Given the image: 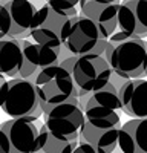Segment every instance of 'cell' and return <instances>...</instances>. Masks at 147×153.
Segmentation results:
<instances>
[{
    "label": "cell",
    "mask_w": 147,
    "mask_h": 153,
    "mask_svg": "<svg viewBox=\"0 0 147 153\" xmlns=\"http://www.w3.org/2000/svg\"><path fill=\"white\" fill-rule=\"evenodd\" d=\"M103 57L112 72L124 80L147 76V42L144 38H129L120 43L107 42Z\"/></svg>",
    "instance_id": "cell-1"
},
{
    "label": "cell",
    "mask_w": 147,
    "mask_h": 153,
    "mask_svg": "<svg viewBox=\"0 0 147 153\" xmlns=\"http://www.w3.org/2000/svg\"><path fill=\"white\" fill-rule=\"evenodd\" d=\"M0 109L11 118L37 121L43 113L35 84L24 78L6 80L0 87Z\"/></svg>",
    "instance_id": "cell-2"
},
{
    "label": "cell",
    "mask_w": 147,
    "mask_h": 153,
    "mask_svg": "<svg viewBox=\"0 0 147 153\" xmlns=\"http://www.w3.org/2000/svg\"><path fill=\"white\" fill-rule=\"evenodd\" d=\"M34 84L40 98L43 113H48L54 106L66 103L72 97L78 98V87L74 81V76L60 65L39 71Z\"/></svg>",
    "instance_id": "cell-3"
},
{
    "label": "cell",
    "mask_w": 147,
    "mask_h": 153,
    "mask_svg": "<svg viewBox=\"0 0 147 153\" xmlns=\"http://www.w3.org/2000/svg\"><path fill=\"white\" fill-rule=\"evenodd\" d=\"M60 38L63 48H66L74 57H81L88 54L103 57L109 42L103 38L97 25L84 16L69 19L61 29Z\"/></svg>",
    "instance_id": "cell-4"
},
{
    "label": "cell",
    "mask_w": 147,
    "mask_h": 153,
    "mask_svg": "<svg viewBox=\"0 0 147 153\" xmlns=\"http://www.w3.org/2000/svg\"><path fill=\"white\" fill-rule=\"evenodd\" d=\"M86 123L84 112L78 98H69L66 103L54 106L45 113V124L54 138L63 143H72L80 138L81 127Z\"/></svg>",
    "instance_id": "cell-5"
},
{
    "label": "cell",
    "mask_w": 147,
    "mask_h": 153,
    "mask_svg": "<svg viewBox=\"0 0 147 153\" xmlns=\"http://www.w3.org/2000/svg\"><path fill=\"white\" fill-rule=\"evenodd\" d=\"M121 109L118 89L109 83L103 89L91 94L86 103L84 117L95 129H114L121 127L120 115L117 110Z\"/></svg>",
    "instance_id": "cell-6"
},
{
    "label": "cell",
    "mask_w": 147,
    "mask_h": 153,
    "mask_svg": "<svg viewBox=\"0 0 147 153\" xmlns=\"http://www.w3.org/2000/svg\"><path fill=\"white\" fill-rule=\"evenodd\" d=\"M112 74V68L104 57L88 54L77 57L72 76L80 91L86 94H94L110 83Z\"/></svg>",
    "instance_id": "cell-7"
},
{
    "label": "cell",
    "mask_w": 147,
    "mask_h": 153,
    "mask_svg": "<svg viewBox=\"0 0 147 153\" xmlns=\"http://www.w3.org/2000/svg\"><path fill=\"white\" fill-rule=\"evenodd\" d=\"M11 144V153L40 152V129L29 118H11L0 124Z\"/></svg>",
    "instance_id": "cell-8"
},
{
    "label": "cell",
    "mask_w": 147,
    "mask_h": 153,
    "mask_svg": "<svg viewBox=\"0 0 147 153\" xmlns=\"http://www.w3.org/2000/svg\"><path fill=\"white\" fill-rule=\"evenodd\" d=\"M135 38L147 37V0H122L118 11V29Z\"/></svg>",
    "instance_id": "cell-9"
},
{
    "label": "cell",
    "mask_w": 147,
    "mask_h": 153,
    "mask_svg": "<svg viewBox=\"0 0 147 153\" xmlns=\"http://www.w3.org/2000/svg\"><path fill=\"white\" fill-rule=\"evenodd\" d=\"M121 110L132 120H147V80H129L120 91Z\"/></svg>",
    "instance_id": "cell-10"
},
{
    "label": "cell",
    "mask_w": 147,
    "mask_h": 153,
    "mask_svg": "<svg viewBox=\"0 0 147 153\" xmlns=\"http://www.w3.org/2000/svg\"><path fill=\"white\" fill-rule=\"evenodd\" d=\"M118 11H120V3L103 5L88 0L86 5L83 6L80 16L91 19L97 25V28L100 29L103 38L109 40L118 29Z\"/></svg>",
    "instance_id": "cell-11"
},
{
    "label": "cell",
    "mask_w": 147,
    "mask_h": 153,
    "mask_svg": "<svg viewBox=\"0 0 147 153\" xmlns=\"http://www.w3.org/2000/svg\"><path fill=\"white\" fill-rule=\"evenodd\" d=\"M118 146L122 153H147V120H129L121 126Z\"/></svg>",
    "instance_id": "cell-12"
},
{
    "label": "cell",
    "mask_w": 147,
    "mask_h": 153,
    "mask_svg": "<svg viewBox=\"0 0 147 153\" xmlns=\"http://www.w3.org/2000/svg\"><path fill=\"white\" fill-rule=\"evenodd\" d=\"M121 127L114 129H95L86 121L80 132V141H84L97 149L98 153H122L118 146V136H120Z\"/></svg>",
    "instance_id": "cell-13"
},
{
    "label": "cell",
    "mask_w": 147,
    "mask_h": 153,
    "mask_svg": "<svg viewBox=\"0 0 147 153\" xmlns=\"http://www.w3.org/2000/svg\"><path fill=\"white\" fill-rule=\"evenodd\" d=\"M23 63V49L19 40L12 38L0 40V76H5L8 80L19 78Z\"/></svg>",
    "instance_id": "cell-14"
},
{
    "label": "cell",
    "mask_w": 147,
    "mask_h": 153,
    "mask_svg": "<svg viewBox=\"0 0 147 153\" xmlns=\"http://www.w3.org/2000/svg\"><path fill=\"white\" fill-rule=\"evenodd\" d=\"M20 46L23 49V57L26 61L32 63L35 68H39L40 71L49 66L58 65L60 61V54H61V48H49L43 46L39 43L29 42L28 38L24 40H19Z\"/></svg>",
    "instance_id": "cell-15"
},
{
    "label": "cell",
    "mask_w": 147,
    "mask_h": 153,
    "mask_svg": "<svg viewBox=\"0 0 147 153\" xmlns=\"http://www.w3.org/2000/svg\"><path fill=\"white\" fill-rule=\"evenodd\" d=\"M0 5L8 9L14 26H19L24 31H31L34 28L39 8L32 0H0Z\"/></svg>",
    "instance_id": "cell-16"
},
{
    "label": "cell",
    "mask_w": 147,
    "mask_h": 153,
    "mask_svg": "<svg viewBox=\"0 0 147 153\" xmlns=\"http://www.w3.org/2000/svg\"><path fill=\"white\" fill-rule=\"evenodd\" d=\"M68 20H69L68 17L57 14V12L46 3L42 8H39V14H37V20H35L34 28H46L49 31H54L58 35H61V29H63V26L66 25Z\"/></svg>",
    "instance_id": "cell-17"
},
{
    "label": "cell",
    "mask_w": 147,
    "mask_h": 153,
    "mask_svg": "<svg viewBox=\"0 0 147 153\" xmlns=\"http://www.w3.org/2000/svg\"><path fill=\"white\" fill-rule=\"evenodd\" d=\"M78 144H80L78 139L77 141H72V143L58 141L48 130L46 124H43L40 127V152H43V153H72L77 149Z\"/></svg>",
    "instance_id": "cell-18"
},
{
    "label": "cell",
    "mask_w": 147,
    "mask_h": 153,
    "mask_svg": "<svg viewBox=\"0 0 147 153\" xmlns=\"http://www.w3.org/2000/svg\"><path fill=\"white\" fill-rule=\"evenodd\" d=\"M88 0H46V3L51 6L57 14L72 19L77 17Z\"/></svg>",
    "instance_id": "cell-19"
},
{
    "label": "cell",
    "mask_w": 147,
    "mask_h": 153,
    "mask_svg": "<svg viewBox=\"0 0 147 153\" xmlns=\"http://www.w3.org/2000/svg\"><path fill=\"white\" fill-rule=\"evenodd\" d=\"M29 37L32 38L34 43H39L43 46H49V48H63L61 38L57 32L49 31L46 28H34L31 29Z\"/></svg>",
    "instance_id": "cell-20"
},
{
    "label": "cell",
    "mask_w": 147,
    "mask_h": 153,
    "mask_svg": "<svg viewBox=\"0 0 147 153\" xmlns=\"http://www.w3.org/2000/svg\"><path fill=\"white\" fill-rule=\"evenodd\" d=\"M11 26H12V20H11L9 12L3 5H0V40L8 37Z\"/></svg>",
    "instance_id": "cell-21"
},
{
    "label": "cell",
    "mask_w": 147,
    "mask_h": 153,
    "mask_svg": "<svg viewBox=\"0 0 147 153\" xmlns=\"http://www.w3.org/2000/svg\"><path fill=\"white\" fill-rule=\"evenodd\" d=\"M39 68H35L32 63H29V61H26L24 60V63H23V68H22V71H20V74H19V78H24V80H29L31 76H34V75H37L39 74Z\"/></svg>",
    "instance_id": "cell-22"
},
{
    "label": "cell",
    "mask_w": 147,
    "mask_h": 153,
    "mask_svg": "<svg viewBox=\"0 0 147 153\" xmlns=\"http://www.w3.org/2000/svg\"><path fill=\"white\" fill-rule=\"evenodd\" d=\"M0 153H11V144L6 133L0 129Z\"/></svg>",
    "instance_id": "cell-23"
},
{
    "label": "cell",
    "mask_w": 147,
    "mask_h": 153,
    "mask_svg": "<svg viewBox=\"0 0 147 153\" xmlns=\"http://www.w3.org/2000/svg\"><path fill=\"white\" fill-rule=\"evenodd\" d=\"M78 141H80V139H78ZM72 153H98V152H97V149L92 147L91 144L84 143V141H80V144L77 146V149L74 150Z\"/></svg>",
    "instance_id": "cell-24"
},
{
    "label": "cell",
    "mask_w": 147,
    "mask_h": 153,
    "mask_svg": "<svg viewBox=\"0 0 147 153\" xmlns=\"http://www.w3.org/2000/svg\"><path fill=\"white\" fill-rule=\"evenodd\" d=\"M75 61H77V57H69V58H66V60H61L58 65H60L61 68H65V69L72 75V72H74V66H75Z\"/></svg>",
    "instance_id": "cell-25"
},
{
    "label": "cell",
    "mask_w": 147,
    "mask_h": 153,
    "mask_svg": "<svg viewBox=\"0 0 147 153\" xmlns=\"http://www.w3.org/2000/svg\"><path fill=\"white\" fill-rule=\"evenodd\" d=\"M95 3H103V5H109V3H120V0H92Z\"/></svg>",
    "instance_id": "cell-26"
},
{
    "label": "cell",
    "mask_w": 147,
    "mask_h": 153,
    "mask_svg": "<svg viewBox=\"0 0 147 153\" xmlns=\"http://www.w3.org/2000/svg\"><path fill=\"white\" fill-rule=\"evenodd\" d=\"M37 153H43V152H37Z\"/></svg>",
    "instance_id": "cell-27"
}]
</instances>
